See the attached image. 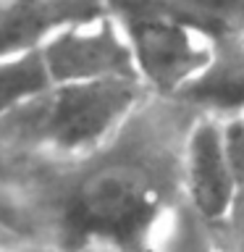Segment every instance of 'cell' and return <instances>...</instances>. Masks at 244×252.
Instances as JSON below:
<instances>
[{"instance_id":"2e32d148","label":"cell","mask_w":244,"mask_h":252,"mask_svg":"<svg viewBox=\"0 0 244 252\" xmlns=\"http://www.w3.org/2000/svg\"><path fill=\"white\" fill-rule=\"evenodd\" d=\"M19 242H21L19 236H16L11 228H8L3 220H0V252H8V250L13 247V244H19Z\"/></svg>"},{"instance_id":"5b68a950","label":"cell","mask_w":244,"mask_h":252,"mask_svg":"<svg viewBox=\"0 0 244 252\" xmlns=\"http://www.w3.org/2000/svg\"><path fill=\"white\" fill-rule=\"evenodd\" d=\"M239 194L242 184L228 160L220 118L200 113L184 147V205L218 228L234 213Z\"/></svg>"},{"instance_id":"7c38bea8","label":"cell","mask_w":244,"mask_h":252,"mask_svg":"<svg viewBox=\"0 0 244 252\" xmlns=\"http://www.w3.org/2000/svg\"><path fill=\"white\" fill-rule=\"evenodd\" d=\"M218 234L228 252H244V189L234 205V213L228 216L223 226H218Z\"/></svg>"},{"instance_id":"9c48e42d","label":"cell","mask_w":244,"mask_h":252,"mask_svg":"<svg viewBox=\"0 0 244 252\" xmlns=\"http://www.w3.org/2000/svg\"><path fill=\"white\" fill-rule=\"evenodd\" d=\"M160 3L213 37L244 34V0H160Z\"/></svg>"},{"instance_id":"9a60e30c","label":"cell","mask_w":244,"mask_h":252,"mask_svg":"<svg viewBox=\"0 0 244 252\" xmlns=\"http://www.w3.org/2000/svg\"><path fill=\"white\" fill-rule=\"evenodd\" d=\"M8 252H63L58 247H50V244H39V242H19V244H13Z\"/></svg>"},{"instance_id":"6da1fadb","label":"cell","mask_w":244,"mask_h":252,"mask_svg":"<svg viewBox=\"0 0 244 252\" xmlns=\"http://www.w3.org/2000/svg\"><path fill=\"white\" fill-rule=\"evenodd\" d=\"M200 113L147 92L108 142L82 155L0 150V220L24 242L157 244L184 202V147Z\"/></svg>"},{"instance_id":"277c9868","label":"cell","mask_w":244,"mask_h":252,"mask_svg":"<svg viewBox=\"0 0 244 252\" xmlns=\"http://www.w3.org/2000/svg\"><path fill=\"white\" fill-rule=\"evenodd\" d=\"M55 84L137 79L134 53L121 21L108 11L68 21L42 45Z\"/></svg>"},{"instance_id":"5bb4252c","label":"cell","mask_w":244,"mask_h":252,"mask_svg":"<svg viewBox=\"0 0 244 252\" xmlns=\"http://www.w3.org/2000/svg\"><path fill=\"white\" fill-rule=\"evenodd\" d=\"M71 252H160L157 244H113V242H92Z\"/></svg>"},{"instance_id":"ac0fdd59","label":"cell","mask_w":244,"mask_h":252,"mask_svg":"<svg viewBox=\"0 0 244 252\" xmlns=\"http://www.w3.org/2000/svg\"><path fill=\"white\" fill-rule=\"evenodd\" d=\"M0 3H3V0H0Z\"/></svg>"},{"instance_id":"8fae6325","label":"cell","mask_w":244,"mask_h":252,"mask_svg":"<svg viewBox=\"0 0 244 252\" xmlns=\"http://www.w3.org/2000/svg\"><path fill=\"white\" fill-rule=\"evenodd\" d=\"M220 129H223V145L228 160H231L234 173L244 189V110L228 118H220Z\"/></svg>"},{"instance_id":"7a4b0ae2","label":"cell","mask_w":244,"mask_h":252,"mask_svg":"<svg viewBox=\"0 0 244 252\" xmlns=\"http://www.w3.org/2000/svg\"><path fill=\"white\" fill-rule=\"evenodd\" d=\"M145 87L134 79L55 84L39 97L0 116V150L82 155L123 126Z\"/></svg>"},{"instance_id":"30bf717a","label":"cell","mask_w":244,"mask_h":252,"mask_svg":"<svg viewBox=\"0 0 244 252\" xmlns=\"http://www.w3.org/2000/svg\"><path fill=\"white\" fill-rule=\"evenodd\" d=\"M157 247H160V252H228L218 228L205 223L184 202L168 220Z\"/></svg>"},{"instance_id":"4fadbf2b","label":"cell","mask_w":244,"mask_h":252,"mask_svg":"<svg viewBox=\"0 0 244 252\" xmlns=\"http://www.w3.org/2000/svg\"><path fill=\"white\" fill-rule=\"evenodd\" d=\"M53 3L58 5L71 21H79V19H87V16L105 11V0H53Z\"/></svg>"},{"instance_id":"ba28073f","label":"cell","mask_w":244,"mask_h":252,"mask_svg":"<svg viewBox=\"0 0 244 252\" xmlns=\"http://www.w3.org/2000/svg\"><path fill=\"white\" fill-rule=\"evenodd\" d=\"M50 87H55V82L47 68L42 47L0 58V116L39 97Z\"/></svg>"},{"instance_id":"e0dca14e","label":"cell","mask_w":244,"mask_h":252,"mask_svg":"<svg viewBox=\"0 0 244 252\" xmlns=\"http://www.w3.org/2000/svg\"><path fill=\"white\" fill-rule=\"evenodd\" d=\"M242 39H244V34H242Z\"/></svg>"},{"instance_id":"8992f818","label":"cell","mask_w":244,"mask_h":252,"mask_svg":"<svg viewBox=\"0 0 244 252\" xmlns=\"http://www.w3.org/2000/svg\"><path fill=\"white\" fill-rule=\"evenodd\" d=\"M179 97L197 113L213 118H228L244 110V39L215 37L208 63Z\"/></svg>"},{"instance_id":"52a82bcc","label":"cell","mask_w":244,"mask_h":252,"mask_svg":"<svg viewBox=\"0 0 244 252\" xmlns=\"http://www.w3.org/2000/svg\"><path fill=\"white\" fill-rule=\"evenodd\" d=\"M71 19L53 0H3L0 3V58L39 50L55 29Z\"/></svg>"},{"instance_id":"3957f363","label":"cell","mask_w":244,"mask_h":252,"mask_svg":"<svg viewBox=\"0 0 244 252\" xmlns=\"http://www.w3.org/2000/svg\"><path fill=\"white\" fill-rule=\"evenodd\" d=\"M129 37L137 79L147 92L179 97L208 63L215 37L168 11L160 0H105Z\"/></svg>"}]
</instances>
